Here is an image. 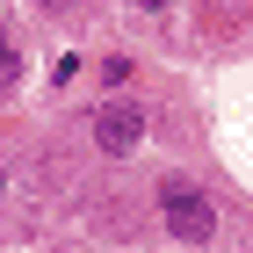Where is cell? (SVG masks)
Returning a JSON list of instances; mask_svg holds the SVG:
<instances>
[{
    "mask_svg": "<svg viewBox=\"0 0 253 253\" xmlns=\"http://www.w3.org/2000/svg\"><path fill=\"white\" fill-rule=\"evenodd\" d=\"M159 224H167L174 246H210L224 217H217V195L203 188V181H167V188H159Z\"/></svg>",
    "mask_w": 253,
    "mask_h": 253,
    "instance_id": "1",
    "label": "cell"
},
{
    "mask_svg": "<svg viewBox=\"0 0 253 253\" xmlns=\"http://www.w3.org/2000/svg\"><path fill=\"white\" fill-rule=\"evenodd\" d=\"M87 137H94L101 159H130V152H145V137H152V109L130 101V94H109L94 116H87Z\"/></svg>",
    "mask_w": 253,
    "mask_h": 253,
    "instance_id": "2",
    "label": "cell"
},
{
    "mask_svg": "<svg viewBox=\"0 0 253 253\" xmlns=\"http://www.w3.org/2000/svg\"><path fill=\"white\" fill-rule=\"evenodd\" d=\"M15 80H22V51H15V43H0V87H15Z\"/></svg>",
    "mask_w": 253,
    "mask_h": 253,
    "instance_id": "3",
    "label": "cell"
},
{
    "mask_svg": "<svg viewBox=\"0 0 253 253\" xmlns=\"http://www.w3.org/2000/svg\"><path fill=\"white\" fill-rule=\"evenodd\" d=\"M29 7H43V15H73L80 0H29Z\"/></svg>",
    "mask_w": 253,
    "mask_h": 253,
    "instance_id": "4",
    "label": "cell"
},
{
    "mask_svg": "<svg viewBox=\"0 0 253 253\" xmlns=\"http://www.w3.org/2000/svg\"><path fill=\"white\" fill-rule=\"evenodd\" d=\"M137 7H145V15H167V7H174V0H137Z\"/></svg>",
    "mask_w": 253,
    "mask_h": 253,
    "instance_id": "5",
    "label": "cell"
},
{
    "mask_svg": "<svg viewBox=\"0 0 253 253\" xmlns=\"http://www.w3.org/2000/svg\"><path fill=\"white\" fill-rule=\"evenodd\" d=\"M0 195H7V159H0Z\"/></svg>",
    "mask_w": 253,
    "mask_h": 253,
    "instance_id": "6",
    "label": "cell"
},
{
    "mask_svg": "<svg viewBox=\"0 0 253 253\" xmlns=\"http://www.w3.org/2000/svg\"><path fill=\"white\" fill-rule=\"evenodd\" d=\"M0 43H7V29H0Z\"/></svg>",
    "mask_w": 253,
    "mask_h": 253,
    "instance_id": "7",
    "label": "cell"
}]
</instances>
